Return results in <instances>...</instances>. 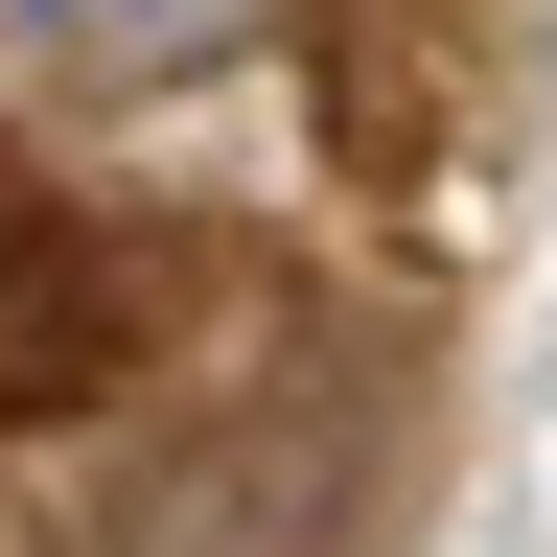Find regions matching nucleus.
Returning a JSON list of instances; mask_svg holds the SVG:
<instances>
[{
	"instance_id": "obj_1",
	"label": "nucleus",
	"mask_w": 557,
	"mask_h": 557,
	"mask_svg": "<svg viewBox=\"0 0 557 557\" xmlns=\"http://www.w3.org/2000/svg\"><path fill=\"white\" fill-rule=\"evenodd\" d=\"M70 372H94V256H70L47 209L0 186V418H24V395H70Z\"/></svg>"
},
{
	"instance_id": "obj_2",
	"label": "nucleus",
	"mask_w": 557,
	"mask_h": 557,
	"mask_svg": "<svg viewBox=\"0 0 557 557\" xmlns=\"http://www.w3.org/2000/svg\"><path fill=\"white\" fill-rule=\"evenodd\" d=\"M0 24H24L47 70H186V47H233L256 0H0Z\"/></svg>"
}]
</instances>
